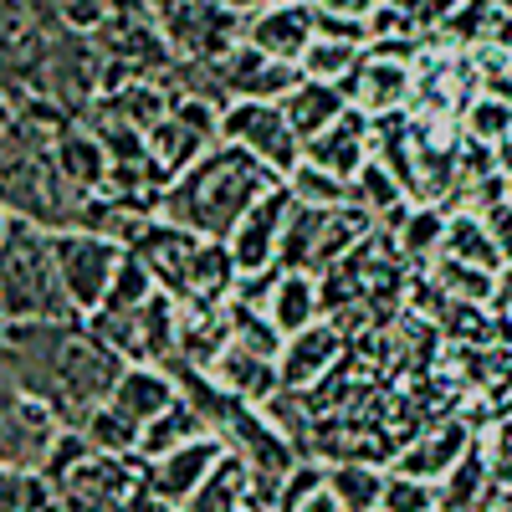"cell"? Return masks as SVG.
<instances>
[{"mask_svg": "<svg viewBox=\"0 0 512 512\" xmlns=\"http://www.w3.org/2000/svg\"><path fill=\"white\" fill-rule=\"evenodd\" d=\"M128 359L88 318H6V384L47 400L67 425L113 400Z\"/></svg>", "mask_w": 512, "mask_h": 512, "instance_id": "1", "label": "cell"}, {"mask_svg": "<svg viewBox=\"0 0 512 512\" xmlns=\"http://www.w3.org/2000/svg\"><path fill=\"white\" fill-rule=\"evenodd\" d=\"M277 185H287L267 159H256L246 144H210L175 185H164L159 195V216L190 226L210 241H231V231L246 221V210L272 195Z\"/></svg>", "mask_w": 512, "mask_h": 512, "instance_id": "2", "label": "cell"}, {"mask_svg": "<svg viewBox=\"0 0 512 512\" xmlns=\"http://www.w3.org/2000/svg\"><path fill=\"white\" fill-rule=\"evenodd\" d=\"M6 318H82L57 267L52 231L6 210Z\"/></svg>", "mask_w": 512, "mask_h": 512, "instance_id": "3", "label": "cell"}, {"mask_svg": "<svg viewBox=\"0 0 512 512\" xmlns=\"http://www.w3.org/2000/svg\"><path fill=\"white\" fill-rule=\"evenodd\" d=\"M379 221L369 216L364 205H303L292 195V216H287V231H282V256L277 262L287 272H333L344 256H354V246L374 231Z\"/></svg>", "mask_w": 512, "mask_h": 512, "instance_id": "4", "label": "cell"}, {"mask_svg": "<svg viewBox=\"0 0 512 512\" xmlns=\"http://www.w3.org/2000/svg\"><path fill=\"white\" fill-rule=\"evenodd\" d=\"M149 11L169 36V47L180 52V62H216L241 41V21H246L226 0H149Z\"/></svg>", "mask_w": 512, "mask_h": 512, "instance_id": "5", "label": "cell"}, {"mask_svg": "<svg viewBox=\"0 0 512 512\" xmlns=\"http://www.w3.org/2000/svg\"><path fill=\"white\" fill-rule=\"evenodd\" d=\"M52 246H57V267H62V282L72 292L77 313L88 318L103 308V297L118 277V262H123V241L103 236V231H88V226H67V231H52Z\"/></svg>", "mask_w": 512, "mask_h": 512, "instance_id": "6", "label": "cell"}, {"mask_svg": "<svg viewBox=\"0 0 512 512\" xmlns=\"http://www.w3.org/2000/svg\"><path fill=\"white\" fill-rule=\"evenodd\" d=\"M210 67V82H216V93L221 103H282L292 88H297V72L292 62H277L267 57L262 47H251V41L241 36L231 52H221L216 62H205Z\"/></svg>", "mask_w": 512, "mask_h": 512, "instance_id": "7", "label": "cell"}, {"mask_svg": "<svg viewBox=\"0 0 512 512\" xmlns=\"http://www.w3.org/2000/svg\"><path fill=\"white\" fill-rule=\"evenodd\" d=\"M221 139L246 144L256 159H267L282 180L308 154L303 139H297V128H292V118L282 113V103H231L226 118H221Z\"/></svg>", "mask_w": 512, "mask_h": 512, "instance_id": "8", "label": "cell"}, {"mask_svg": "<svg viewBox=\"0 0 512 512\" xmlns=\"http://www.w3.org/2000/svg\"><path fill=\"white\" fill-rule=\"evenodd\" d=\"M67 420L16 384H6V466H21V472H41L52 456V446L62 441Z\"/></svg>", "mask_w": 512, "mask_h": 512, "instance_id": "9", "label": "cell"}, {"mask_svg": "<svg viewBox=\"0 0 512 512\" xmlns=\"http://www.w3.org/2000/svg\"><path fill=\"white\" fill-rule=\"evenodd\" d=\"M241 36L251 47H262L277 62H303V52L318 41V6L313 0H277V6H262L241 21Z\"/></svg>", "mask_w": 512, "mask_h": 512, "instance_id": "10", "label": "cell"}, {"mask_svg": "<svg viewBox=\"0 0 512 512\" xmlns=\"http://www.w3.org/2000/svg\"><path fill=\"white\" fill-rule=\"evenodd\" d=\"M287 216H292V190L277 185L272 195H262L251 210H246V221L231 231V256H236V267L241 272H262V267H282L277 256H282V231H287Z\"/></svg>", "mask_w": 512, "mask_h": 512, "instance_id": "11", "label": "cell"}, {"mask_svg": "<svg viewBox=\"0 0 512 512\" xmlns=\"http://www.w3.org/2000/svg\"><path fill=\"white\" fill-rule=\"evenodd\" d=\"M226 451H231V446L210 431V436H200V441H190V446H180V451L159 456V461H144V492L185 507V502L195 497V487L216 472V461H221Z\"/></svg>", "mask_w": 512, "mask_h": 512, "instance_id": "12", "label": "cell"}, {"mask_svg": "<svg viewBox=\"0 0 512 512\" xmlns=\"http://www.w3.org/2000/svg\"><path fill=\"white\" fill-rule=\"evenodd\" d=\"M344 359V328L338 323H308L303 333H292L287 338V349H282V390H292V395H308L313 384H323L328 379V369Z\"/></svg>", "mask_w": 512, "mask_h": 512, "instance_id": "13", "label": "cell"}, {"mask_svg": "<svg viewBox=\"0 0 512 512\" xmlns=\"http://www.w3.org/2000/svg\"><path fill=\"white\" fill-rule=\"evenodd\" d=\"M344 93L359 113L369 118H384L390 108H400L410 98V57H395L384 47H369L364 62L354 67V77L344 82Z\"/></svg>", "mask_w": 512, "mask_h": 512, "instance_id": "14", "label": "cell"}, {"mask_svg": "<svg viewBox=\"0 0 512 512\" xmlns=\"http://www.w3.org/2000/svg\"><path fill=\"white\" fill-rule=\"evenodd\" d=\"M200 231H190V226H175V221H164V216H154L144 231H139V241H134V251L149 262V272L159 277V287L164 292H185V272H190V262H195V251H200Z\"/></svg>", "mask_w": 512, "mask_h": 512, "instance_id": "15", "label": "cell"}, {"mask_svg": "<svg viewBox=\"0 0 512 512\" xmlns=\"http://www.w3.org/2000/svg\"><path fill=\"white\" fill-rule=\"evenodd\" d=\"M303 149H308L303 159H313V164L333 169V175L354 180L359 169L374 159V118H369V113H359V108H349L333 128H323V134H318V139H308Z\"/></svg>", "mask_w": 512, "mask_h": 512, "instance_id": "16", "label": "cell"}, {"mask_svg": "<svg viewBox=\"0 0 512 512\" xmlns=\"http://www.w3.org/2000/svg\"><path fill=\"white\" fill-rule=\"evenodd\" d=\"M210 379L226 384L231 395H241L246 405H272L282 395V364L267 354H251L241 344H231L216 364H210Z\"/></svg>", "mask_w": 512, "mask_h": 512, "instance_id": "17", "label": "cell"}, {"mask_svg": "<svg viewBox=\"0 0 512 512\" xmlns=\"http://www.w3.org/2000/svg\"><path fill=\"white\" fill-rule=\"evenodd\" d=\"M354 103H349V93H344V82H318V77H297V88L282 98V113L292 118V128H297V139H318L323 128H333L338 118H344Z\"/></svg>", "mask_w": 512, "mask_h": 512, "instance_id": "18", "label": "cell"}, {"mask_svg": "<svg viewBox=\"0 0 512 512\" xmlns=\"http://www.w3.org/2000/svg\"><path fill=\"white\" fill-rule=\"evenodd\" d=\"M185 390H180V379L159 369V364H128L123 379H118V390H113V405L128 410L139 425H149L154 415H164L169 405H175Z\"/></svg>", "mask_w": 512, "mask_h": 512, "instance_id": "19", "label": "cell"}, {"mask_svg": "<svg viewBox=\"0 0 512 512\" xmlns=\"http://www.w3.org/2000/svg\"><path fill=\"white\" fill-rule=\"evenodd\" d=\"M210 144H216V139H205L200 128H190L175 108H169V118L149 128V164H154L159 185H175V180L185 175V169H190Z\"/></svg>", "mask_w": 512, "mask_h": 512, "instance_id": "20", "label": "cell"}, {"mask_svg": "<svg viewBox=\"0 0 512 512\" xmlns=\"http://www.w3.org/2000/svg\"><path fill=\"white\" fill-rule=\"evenodd\" d=\"M251 492H256V466L241 451H226L216 461V472L195 487V497L185 502V512H246L251 507Z\"/></svg>", "mask_w": 512, "mask_h": 512, "instance_id": "21", "label": "cell"}, {"mask_svg": "<svg viewBox=\"0 0 512 512\" xmlns=\"http://www.w3.org/2000/svg\"><path fill=\"white\" fill-rule=\"evenodd\" d=\"M57 164H62V175H67L82 195H98V190H103V180H108V169H113L108 144L93 134L88 123H77V118L57 134Z\"/></svg>", "mask_w": 512, "mask_h": 512, "instance_id": "22", "label": "cell"}, {"mask_svg": "<svg viewBox=\"0 0 512 512\" xmlns=\"http://www.w3.org/2000/svg\"><path fill=\"white\" fill-rule=\"evenodd\" d=\"M200 436H210V420H205V410H200L195 400H185V395H180L164 415H154V420L144 425L139 461H159V456H169V451H180V446L200 441Z\"/></svg>", "mask_w": 512, "mask_h": 512, "instance_id": "23", "label": "cell"}, {"mask_svg": "<svg viewBox=\"0 0 512 512\" xmlns=\"http://www.w3.org/2000/svg\"><path fill=\"white\" fill-rule=\"evenodd\" d=\"M272 323L292 338V333H303L308 323L323 318V282L313 272H282L277 292H272V303H267Z\"/></svg>", "mask_w": 512, "mask_h": 512, "instance_id": "24", "label": "cell"}, {"mask_svg": "<svg viewBox=\"0 0 512 512\" xmlns=\"http://www.w3.org/2000/svg\"><path fill=\"white\" fill-rule=\"evenodd\" d=\"M466 456V425H441V431L420 436L405 456H400V472L425 477V482H446L456 472V461Z\"/></svg>", "mask_w": 512, "mask_h": 512, "instance_id": "25", "label": "cell"}, {"mask_svg": "<svg viewBox=\"0 0 512 512\" xmlns=\"http://www.w3.org/2000/svg\"><path fill=\"white\" fill-rule=\"evenodd\" d=\"M82 436L93 441V451L98 456H118V461H139V441H144V425L128 415V410H118L113 400L108 405H98L88 420H82Z\"/></svg>", "mask_w": 512, "mask_h": 512, "instance_id": "26", "label": "cell"}, {"mask_svg": "<svg viewBox=\"0 0 512 512\" xmlns=\"http://www.w3.org/2000/svg\"><path fill=\"white\" fill-rule=\"evenodd\" d=\"M446 216L436 205H410L405 226L395 231V251L405 256V262H436L441 246H446Z\"/></svg>", "mask_w": 512, "mask_h": 512, "instance_id": "27", "label": "cell"}, {"mask_svg": "<svg viewBox=\"0 0 512 512\" xmlns=\"http://www.w3.org/2000/svg\"><path fill=\"white\" fill-rule=\"evenodd\" d=\"M441 256H456V262H472V267H487V272L502 267V246H497V236H492V226L482 216H456L446 226Z\"/></svg>", "mask_w": 512, "mask_h": 512, "instance_id": "28", "label": "cell"}, {"mask_svg": "<svg viewBox=\"0 0 512 512\" xmlns=\"http://www.w3.org/2000/svg\"><path fill=\"white\" fill-rule=\"evenodd\" d=\"M369 47H359V41H338V36H318L313 47L303 52V62H297V72L303 77H318V82H349L354 67L364 62Z\"/></svg>", "mask_w": 512, "mask_h": 512, "instance_id": "29", "label": "cell"}, {"mask_svg": "<svg viewBox=\"0 0 512 512\" xmlns=\"http://www.w3.org/2000/svg\"><path fill=\"white\" fill-rule=\"evenodd\" d=\"M328 487L338 492V502H344L349 512H374L384 502V472H374V466H364V461L328 466Z\"/></svg>", "mask_w": 512, "mask_h": 512, "instance_id": "30", "label": "cell"}, {"mask_svg": "<svg viewBox=\"0 0 512 512\" xmlns=\"http://www.w3.org/2000/svg\"><path fill=\"white\" fill-rule=\"evenodd\" d=\"M287 190L303 200V205H349V200H354V180L333 175V169H323V164H313V159H303V164L292 169Z\"/></svg>", "mask_w": 512, "mask_h": 512, "instance_id": "31", "label": "cell"}, {"mask_svg": "<svg viewBox=\"0 0 512 512\" xmlns=\"http://www.w3.org/2000/svg\"><path fill=\"white\" fill-rule=\"evenodd\" d=\"M431 282L446 287L456 303H487L492 287H497V272L472 267V262H456V256H436V262H431Z\"/></svg>", "mask_w": 512, "mask_h": 512, "instance_id": "32", "label": "cell"}, {"mask_svg": "<svg viewBox=\"0 0 512 512\" xmlns=\"http://www.w3.org/2000/svg\"><path fill=\"white\" fill-rule=\"evenodd\" d=\"M154 292H159V277L149 272L144 256L128 246L123 262H118V277H113V287H108V297H103V308H118V313H123V308H144Z\"/></svg>", "mask_w": 512, "mask_h": 512, "instance_id": "33", "label": "cell"}, {"mask_svg": "<svg viewBox=\"0 0 512 512\" xmlns=\"http://www.w3.org/2000/svg\"><path fill=\"white\" fill-rule=\"evenodd\" d=\"M379 507H390V512H441V492L425 477L390 472V477H384V502Z\"/></svg>", "mask_w": 512, "mask_h": 512, "instance_id": "34", "label": "cell"}, {"mask_svg": "<svg viewBox=\"0 0 512 512\" xmlns=\"http://www.w3.org/2000/svg\"><path fill=\"white\" fill-rule=\"evenodd\" d=\"M318 487H328V466H318V461H292V472H287L282 487H277L272 512H297Z\"/></svg>", "mask_w": 512, "mask_h": 512, "instance_id": "35", "label": "cell"}, {"mask_svg": "<svg viewBox=\"0 0 512 512\" xmlns=\"http://www.w3.org/2000/svg\"><path fill=\"white\" fill-rule=\"evenodd\" d=\"M57 6H62V21L72 31H98L113 11V0H57Z\"/></svg>", "mask_w": 512, "mask_h": 512, "instance_id": "36", "label": "cell"}, {"mask_svg": "<svg viewBox=\"0 0 512 512\" xmlns=\"http://www.w3.org/2000/svg\"><path fill=\"white\" fill-rule=\"evenodd\" d=\"M318 11H328V16H354V21H369L384 0H313Z\"/></svg>", "mask_w": 512, "mask_h": 512, "instance_id": "37", "label": "cell"}, {"mask_svg": "<svg viewBox=\"0 0 512 512\" xmlns=\"http://www.w3.org/2000/svg\"><path fill=\"white\" fill-rule=\"evenodd\" d=\"M297 512H349V507L338 502V492H333V487H318V492H313L303 507H297Z\"/></svg>", "mask_w": 512, "mask_h": 512, "instance_id": "38", "label": "cell"}, {"mask_svg": "<svg viewBox=\"0 0 512 512\" xmlns=\"http://www.w3.org/2000/svg\"><path fill=\"white\" fill-rule=\"evenodd\" d=\"M472 123H477V134H482V139H492V134H497V128H502V123H512V118H507L502 108H497V113L487 108V113H482V118H472Z\"/></svg>", "mask_w": 512, "mask_h": 512, "instance_id": "39", "label": "cell"}, {"mask_svg": "<svg viewBox=\"0 0 512 512\" xmlns=\"http://www.w3.org/2000/svg\"><path fill=\"white\" fill-rule=\"evenodd\" d=\"M246 512H272V507H256V502H251V507H246Z\"/></svg>", "mask_w": 512, "mask_h": 512, "instance_id": "40", "label": "cell"}, {"mask_svg": "<svg viewBox=\"0 0 512 512\" xmlns=\"http://www.w3.org/2000/svg\"><path fill=\"white\" fill-rule=\"evenodd\" d=\"M374 512H390V507H374Z\"/></svg>", "mask_w": 512, "mask_h": 512, "instance_id": "41", "label": "cell"}, {"mask_svg": "<svg viewBox=\"0 0 512 512\" xmlns=\"http://www.w3.org/2000/svg\"><path fill=\"white\" fill-rule=\"evenodd\" d=\"M267 6H277V0H267Z\"/></svg>", "mask_w": 512, "mask_h": 512, "instance_id": "42", "label": "cell"}]
</instances>
